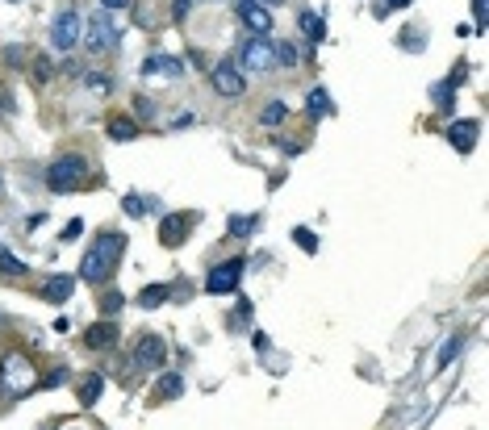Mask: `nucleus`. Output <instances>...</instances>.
<instances>
[{
	"mask_svg": "<svg viewBox=\"0 0 489 430\" xmlns=\"http://www.w3.org/2000/svg\"><path fill=\"white\" fill-rule=\"evenodd\" d=\"M301 30H305V38H309V42H322V38H326V21H322L314 9H305V13H301Z\"/></svg>",
	"mask_w": 489,
	"mask_h": 430,
	"instance_id": "nucleus-25",
	"label": "nucleus"
},
{
	"mask_svg": "<svg viewBox=\"0 0 489 430\" xmlns=\"http://www.w3.org/2000/svg\"><path fill=\"white\" fill-rule=\"evenodd\" d=\"M63 381H67V367H59V372H50V376H46V389H59Z\"/></svg>",
	"mask_w": 489,
	"mask_h": 430,
	"instance_id": "nucleus-39",
	"label": "nucleus"
},
{
	"mask_svg": "<svg viewBox=\"0 0 489 430\" xmlns=\"http://www.w3.org/2000/svg\"><path fill=\"white\" fill-rule=\"evenodd\" d=\"M255 226H259L255 213H239V218L226 222V234H230V238H247V234H255Z\"/></svg>",
	"mask_w": 489,
	"mask_h": 430,
	"instance_id": "nucleus-22",
	"label": "nucleus"
},
{
	"mask_svg": "<svg viewBox=\"0 0 489 430\" xmlns=\"http://www.w3.org/2000/svg\"><path fill=\"white\" fill-rule=\"evenodd\" d=\"M472 17H477V30H485V0H472Z\"/></svg>",
	"mask_w": 489,
	"mask_h": 430,
	"instance_id": "nucleus-40",
	"label": "nucleus"
},
{
	"mask_svg": "<svg viewBox=\"0 0 489 430\" xmlns=\"http://www.w3.org/2000/svg\"><path fill=\"white\" fill-rule=\"evenodd\" d=\"M477 134H481V126H477L472 117H464V122H452V126H448V142H452L460 155H468V150L477 146Z\"/></svg>",
	"mask_w": 489,
	"mask_h": 430,
	"instance_id": "nucleus-14",
	"label": "nucleus"
},
{
	"mask_svg": "<svg viewBox=\"0 0 489 430\" xmlns=\"http://www.w3.org/2000/svg\"><path fill=\"white\" fill-rule=\"evenodd\" d=\"M247 317H251V305L243 301V305L235 309V321H230V326H235V330H243V326H247Z\"/></svg>",
	"mask_w": 489,
	"mask_h": 430,
	"instance_id": "nucleus-37",
	"label": "nucleus"
},
{
	"mask_svg": "<svg viewBox=\"0 0 489 430\" xmlns=\"http://www.w3.org/2000/svg\"><path fill=\"white\" fill-rule=\"evenodd\" d=\"M84 88H88V92H96V96H105L109 88H113V80H109L105 71H84Z\"/></svg>",
	"mask_w": 489,
	"mask_h": 430,
	"instance_id": "nucleus-26",
	"label": "nucleus"
},
{
	"mask_svg": "<svg viewBox=\"0 0 489 430\" xmlns=\"http://www.w3.org/2000/svg\"><path fill=\"white\" fill-rule=\"evenodd\" d=\"M80 230H84V222H67V230H63V238L72 242V238H80Z\"/></svg>",
	"mask_w": 489,
	"mask_h": 430,
	"instance_id": "nucleus-41",
	"label": "nucleus"
},
{
	"mask_svg": "<svg viewBox=\"0 0 489 430\" xmlns=\"http://www.w3.org/2000/svg\"><path fill=\"white\" fill-rule=\"evenodd\" d=\"M100 393H105V376L92 372V376H84V381H80V401H84V405H96Z\"/></svg>",
	"mask_w": 489,
	"mask_h": 430,
	"instance_id": "nucleus-21",
	"label": "nucleus"
},
{
	"mask_svg": "<svg viewBox=\"0 0 489 430\" xmlns=\"http://www.w3.org/2000/svg\"><path fill=\"white\" fill-rule=\"evenodd\" d=\"M163 363H168V343H163L159 335H142V339H138V347H134V363H130V367L159 372Z\"/></svg>",
	"mask_w": 489,
	"mask_h": 430,
	"instance_id": "nucleus-8",
	"label": "nucleus"
},
{
	"mask_svg": "<svg viewBox=\"0 0 489 430\" xmlns=\"http://www.w3.org/2000/svg\"><path fill=\"white\" fill-rule=\"evenodd\" d=\"M0 113H5V117H13V113H17V100H13V92H9L5 84H0Z\"/></svg>",
	"mask_w": 489,
	"mask_h": 430,
	"instance_id": "nucleus-32",
	"label": "nucleus"
},
{
	"mask_svg": "<svg viewBox=\"0 0 489 430\" xmlns=\"http://www.w3.org/2000/svg\"><path fill=\"white\" fill-rule=\"evenodd\" d=\"M251 5H263V9H272V5H276V0H251Z\"/></svg>",
	"mask_w": 489,
	"mask_h": 430,
	"instance_id": "nucleus-44",
	"label": "nucleus"
},
{
	"mask_svg": "<svg viewBox=\"0 0 489 430\" xmlns=\"http://www.w3.org/2000/svg\"><path fill=\"white\" fill-rule=\"evenodd\" d=\"M168 297H172V288H168V284H146V288L138 293V305H142V309H155V305H163Z\"/></svg>",
	"mask_w": 489,
	"mask_h": 430,
	"instance_id": "nucleus-24",
	"label": "nucleus"
},
{
	"mask_svg": "<svg viewBox=\"0 0 489 430\" xmlns=\"http://www.w3.org/2000/svg\"><path fill=\"white\" fill-rule=\"evenodd\" d=\"M209 80H213V92H217V96H230V100H235V96L247 92V80H243V71H239L235 63H217V67L209 71Z\"/></svg>",
	"mask_w": 489,
	"mask_h": 430,
	"instance_id": "nucleus-10",
	"label": "nucleus"
},
{
	"mask_svg": "<svg viewBox=\"0 0 489 430\" xmlns=\"http://www.w3.org/2000/svg\"><path fill=\"white\" fill-rule=\"evenodd\" d=\"M72 293H76V280H72V276H50V280H42V301H50V305H63Z\"/></svg>",
	"mask_w": 489,
	"mask_h": 430,
	"instance_id": "nucleus-15",
	"label": "nucleus"
},
{
	"mask_svg": "<svg viewBox=\"0 0 489 430\" xmlns=\"http://www.w3.org/2000/svg\"><path fill=\"white\" fill-rule=\"evenodd\" d=\"M84 42H88L92 55H118V46H122V30H118L113 17L100 9V13H92V21H88V30H84Z\"/></svg>",
	"mask_w": 489,
	"mask_h": 430,
	"instance_id": "nucleus-3",
	"label": "nucleus"
},
{
	"mask_svg": "<svg viewBox=\"0 0 489 430\" xmlns=\"http://www.w3.org/2000/svg\"><path fill=\"white\" fill-rule=\"evenodd\" d=\"M5 63H9V67H25V50H21V46H9V50H5Z\"/></svg>",
	"mask_w": 489,
	"mask_h": 430,
	"instance_id": "nucleus-35",
	"label": "nucleus"
},
{
	"mask_svg": "<svg viewBox=\"0 0 489 430\" xmlns=\"http://www.w3.org/2000/svg\"><path fill=\"white\" fill-rule=\"evenodd\" d=\"M113 9H130V0H105V13H113Z\"/></svg>",
	"mask_w": 489,
	"mask_h": 430,
	"instance_id": "nucleus-42",
	"label": "nucleus"
},
{
	"mask_svg": "<svg viewBox=\"0 0 489 430\" xmlns=\"http://www.w3.org/2000/svg\"><path fill=\"white\" fill-rule=\"evenodd\" d=\"M235 5H239L243 25H247L251 34H268V30H272V21H276V17H272V9H263V5H251V0H235Z\"/></svg>",
	"mask_w": 489,
	"mask_h": 430,
	"instance_id": "nucleus-12",
	"label": "nucleus"
},
{
	"mask_svg": "<svg viewBox=\"0 0 489 430\" xmlns=\"http://www.w3.org/2000/svg\"><path fill=\"white\" fill-rule=\"evenodd\" d=\"M239 63H243V71H251V76H263V71L272 67V42H268V34H255V38L243 42Z\"/></svg>",
	"mask_w": 489,
	"mask_h": 430,
	"instance_id": "nucleus-7",
	"label": "nucleus"
},
{
	"mask_svg": "<svg viewBox=\"0 0 489 430\" xmlns=\"http://www.w3.org/2000/svg\"><path fill=\"white\" fill-rule=\"evenodd\" d=\"M109 138H113V142H130L134 134H138V122H130V117H109Z\"/></svg>",
	"mask_w": 489,
	"mask_h": 430,
	"instance_id": "nucleus-20",
	"label": "nucleus"
},
{
	"mask_svg": "<svg viewBox=\"0 0 489 430\" xmlns=\"http://www.w3.org/2000/svg\"><path fill=\"white\" fill-rule=\"evenodd\" d=\"M243 259H230V263H217L213 272L205 276V293H213V297H226V293H235L239 288V280H243Z\"/></svg>",
	"mask_w": 489,
	"mask_h": 430,
	"instance_id": "nucleus-6",
	"label": "nucleus"
},
{
	"mask_svg": "<svg viewBox=\"0 0 489 430\" xmlns=\"http://www.w3.org/2000/svg\"><path fill=\"white\" fill-rule=\"evenodd\" d=\"M180 393H184V381H180L176 372H163L159 385H155V397H168V401H172V397H180Z\"/></svg>",
	"mask_w": 489,
	"mask_h": 430,
	"instance_id": "nucleus-23",
	"label": "nucleus"
},
{
	"mask_svg": "<svg viewBox=\"0 0 489 430\" xmlns=\"http://www.w3.org/2000/svg\"><path fill=\"white\" fill-rule=\"evenodd\" d=\"M50 76H54L50 59H46V55H38V59H34V88H46V84H50Z\"/></svg>",
	"mask_w": 489,
	"mask_h": 430,
	"instance_id": "nucleus-27",
	"label": "nucleus"
},
{
	"mask_svg": "<svg viewBox=\"0 0 489 430\" xmlns=\"http://www.w3.org/2000/svg\"><path fill=\"white\" fill-rule=\"evenodd\" d=\"M297 63H301V55H297V46H293V42H272V67L293 71Z\"/></svg>",
	"mask_w": 489,
	"mask_h": 430,
	"instance_id": "nucleus-18",
	"label": "nucleus"
},
{
	"mask_svg": "<svg viewBox=\"0 0 489 430\" xmlns=\"http://www.w3.org/2000/svg\"><path fill=\"white\" fill-rule=\"evenodd\" d=\"M193 5H197V0H172V17H176V21H184V17L193 13Z\"/></svg>",
	"mask_w": 489,
	"mask_h": 430,
	"instance_id": "nucleus-34",
	"label": "nucleus"
},
{
	"mask_svg": "<svg viewBox=\"0 0 489 430\" xmlns=\"http://www.w3.org/2000/svg\"><path fill=\"white\" fill-rule=\"evenodd\" d=\"M452 92H456V88L444 80V84H435V88H431V100L439 104V109H452Z\"/></svg>",
	"mask_w": 489,
	"mask_h": 430,
	"instance_id": "nucleus-30",
	"label": "nucleus"
},
{
	"mask_svg": "<svg viewBox=\"0 0 489 430\" xmlns=\"http://www.w3.org/2000/svg\"><path fill=\"white\" fill-rule=\"evenodd\" d=\"M285 117H289V104L285 100H268L263 109H259V126H268V130H276Z\"/></svg>",
	"mask_w": 489,
	"mask_h": 430,
	"instance_id": "nucleus-19",
	"label": "nucleus"
},
{
	"mask_svg": "<svg viewBox=\"0 0 489 430\" xmlns=\"http://www.w3.org/2000/svg\"><path fill=\"white\" fill-rule=\"evenodd\" d=\"M193 122H197V113H193V109H184V113H176V117H172V130H188Z\"/></svg>",
	"mask_w": 489,
	"mask_h": 430,
	"instance_id": "nucleus-36",
	"label": "nucleus"
},
{
	"mask_svg": "<svg viewBox=\"0 0 489 430\" xmlns=\"http://www.w3.org/2000/svg\"><path fill=\"white\" fill-rule=\"evenodd\" d=\"M293 242H297L301 251H309V255L318 251V234H314L309 226H297V230H293Z\"/></svg>",
	"mask_w": 489,
	"mask_h": 430,
	"instance_id": "nucleus-29",
	"label": "nucleus"
},
{
	"mask_svg": "<svg viewBox=\"0 0 489 430\" xmlns=\"http://www.w3.org/2000/svg\"><path fill=\"white\" fill-rule=\"evenodd\" d=\"M331 96H326V88H314L309 96H305V113H309V122H322V117H331Z\"/></svg>",
	"mask_w": 489,
	"mask_h": 430,
	"instance_id": "nucleus-17",
	"label": "nucleus"
},
{
	"mask_svg": "<svg viewBox=\"0 0 489 430\" xmlns=\"http://www.w3.org/2000/svg\"><path fill=\"white\" fill-rule=\"evenodd\" d=\"M25 389H34V363H30L21 351H9L5 363H0V393L21 397Z\"/></svg>",
	"mask_w": 489,
	"mask_h": 430,
	"instance_id": "nucleus-4",
	"label": "nucleus"
},
{
	"mask_svg": "<svg viewBox=\"0 0 489 430\" xmlns=\"http://www.w3.org/2000/svg\"><path fill=\"white\" fill-rule=\"evenodd\" d=\"M84 180H88V163H84L80 155H59L46 168V188L50 192H76Z\"/></svg>",
	"mask_w": 489,
	"mask_h": 430,
	"instance_id": "nucleus-2",
	"label": "nucleus"
},
{
	"mask_svg": "<svg viewBox=\"0 0 489 430\" xmlns=\"http://www.w3.org/2000/svg\"><path fill=\"white\" fill-rule=\"evenodd\" d=\"M385 5H389V9H410L414 0H385Z\"/></svg>",
	"mask_w": 489,
	"mask_h": 430,
	"instance_id": "nucleus-43",
	"label": "nucleus"
},
{
	"mask_svg": "<svg viewBox=\"0 0 489 430\" xmlns=\"http://www.w3.org/2000/svg\"><path fill=\"white\" fill-rule=\"evenodd\" d=\"M76 42H80V13L67 9V13H59L50 21V46L59 50V55H67V50H76Z\"/></svg>",
	"mask_w": 489,
	"mask_h": 430,
	"instance_id": "nucleus-5",
	"label": "nucleus"
},
{
	"mask_svg": "<svg viewBox=\"0 0 489 430\" xmlns=\"http://www.w3.org/2000/svg\"><path fill=\"white\" fill-rule=\"evenodd\" d=\"M122 251H126V234H118V230H100V234L92 238V251H88L84 263H80V280H88V284H105L109 276L118 272Z\"/></svg>",
	"mask_w": 489,
	"mask_h": 430,
	"instance_id": "nucleus-1",
	"label": "nucleus"
},
{
	"mask_svg": "<svg viewBox=\"0 0 489 430\" xmlns=\"http://www.w3.org/2000/svg\"><path fill=\"white\" fill-rule=\"evenodd\" d=\"M460 351H464V335H452V339L444 343V351H439V367H448V363H452Z\"/></svg>",
	"mask_w": 489,
	"mask_h": 430,
	"instance_id": "nucleus-28",
	"label": "nucleus"
},
{
	"mask_svg": "<svg viewBox=\"0 0 489 430\" xmlns=\"http://www.w3.org/2000/svg\"><path fill=\"white\" fill-rule=\"evenodd\" d=\"M25 276H30V263L0 247V280H25Z\"/></svg>",
	"mask_w": 489,
	"mask_h": 430,
	"instance_id": "nucleus-16",
	"label": "nucleus"
},
{
	"mask_svg": "<svg viewBox=\"0 0 489 430\" xmlns=\"http://www.w3.org/2000/svg\"><path fill=\"white\" fill-rule=\"evenodd\" d=\"M118 321L113 317H105V321H92V326L84 330V347L88 351H109V347H118Z\"/></svg>",
	"mask_w": 489,
	"mask_h": 430,
	"instance_id": "nucleus-11",
	"label": "nucleus"
},
{
	"mask_svg": "<svg viewBox=\"0 0 489 430\" xmlns=\"http://www.w3.org/2000/svg\"><path fill=\"white\" fill-rule=\"evenodd\" d=\"M122 209H126V213H130V218H142V213H146V201H142V196H134V192H130V196H126V201H122Z\"/></svg>",
	"mask_w": 489,
	"mask_h": 430,
	"instance_id": "nucleus-31",
	"label": "nucleus"
},
{
	"mask_svg": "<svg viewBox=\"0 0 489 430\" xmlns=\"http://www.w3.org/2000/svg\"><path fill=\"white\" fill-rule=\"evenodd\" d=\"M134 113H138V117H155V104H151L146 96H138V100H134Z\"/></svg>",
	"mask_w": 489,
	"mask_h": 430,
	"instance_id": "nucleus-38",
	"label": "nucleus"
},
{
	"mask_svg": "<svg viewBox=\"0 0 489 430\" xmlns=\"http://www.w3.org/2000/svg\"><path fill=\"white\" fill-rule=\"evenodd\" d=\"M197 226V213H168V218H159V242L163 247H180Z\"/></svg>",
	"mask_w": 489,
	"mask_h": 430,
	"instance_id": "nucleus-9",
	"label": "nucleus"
},
{
	"mask_svg": "<svg viewBox=\"0 0 489 430\" xmlns=\"http://www.w3.org/2000/svg\"><path fill=\"white\" fill-rule=\"evenodd\" d=\"M142 76L180 80V76H184V63H180V59H172V55H146V59H142Z\"/></svg>",
	"mask_w": 489,
	"mask_h": 430,
	"instance_id": "nucleus-13",
	"label": "nucleus"
},
{
	"mask_svg": "<svg viewBox=\"0 0 489 430\" xmlns=\"http://www.w3.org/2000/svg\"><path fill=\"white\" fill-rule=\"evenodd\" d=\"M122 305H126V301H122V293H105V297H100V313H118Z\"/></svg>",
	"mask_w": 489,
	"mask_h": 430,
	"instance_id": "nucleus-33",
	"label": "nucleus"
}]
</instances>
